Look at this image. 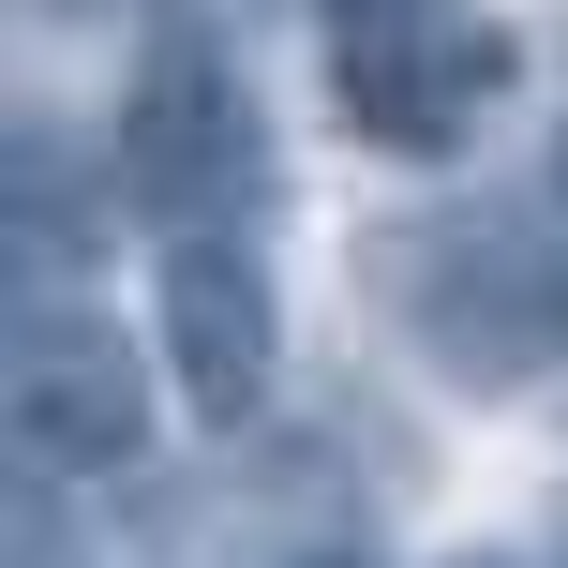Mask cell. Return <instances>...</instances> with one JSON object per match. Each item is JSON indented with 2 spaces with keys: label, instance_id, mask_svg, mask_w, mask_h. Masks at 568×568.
Listing matches in <instances>:
<instances>
[{
  "label": "cell",
  "instance_id": "5",
  "mask_svg": "<svg viewBox=\"0 0 568 568\" xmlns=\"http://www.w3.org/2000/svg\"><path fill=\"white\" fill-rule=\"evenodd\" d=\"M150 344H165L180 404L210 434H240L284 374V284L255 240H165V284H150Z\"/></svg>",
  "mask_w": 568,
  "mask_h": 568
},
{
  "label": "cell",
  "instance_id": "11",
  "mask_svg": "<svg viewBox=\"0 0 568 568\" xmlns=\"http://www.w3.org/2000/svg\"><path fill=\"white\" fill-rule=\"evenodd\" d=\"M554 210H568V135H554Z\"/></svg>",
  "mask_w": 568,
  "mask_h": 568
},
{
  "label": "cell",
  "instance_id": "8",
  "mask_svg": "<svg viewBox=\"0 0 568 568\" xmlns=\"http://www.w3.org/2000/svg\"><path fill=\"white\" fill-rule=\"evenodd\" d=\"M284 568H374V554L359 539H314V554H284Z\"/></svg>",
  "mask_w": 568,
  "mask_h": 568
},
{
  "label": "cell",
  "instance_id": "1",
  "mask_svg": "<svg viewBox=\"0 0 568 568\" xmlns=\"http://www.w3.org/2000/svg\"><path fill=\"white\" fill-rule=\"evenodd\" d=\"M389 300H404V344H419L449 389H479V404L568 374V225H539L524 195H479V210L404 225Z\"/></svg>",
  "mask_w": 568,
  "mask_h": 568
},
{
  "label": "cell",
  "instance_id": "10",
  "mask_svg": "<svg viewBox=\"0 0 568 568\" xmlns=\"http://www.w3.org/2000/svg\"><path fill=\"white\" fill-rule=\"evenodd\" d=\"M464 568H539V554H464Z\"/></svg>",
  "mask_w": 568,
  "mask_h": 568
},
{
  "label": "cell",
  "instance_id": "6",
  "mask_svg": "<svg viewBox=\"0 0 568 568\" xmlns=\"http://www.w3.org/2000/svg\"><path fill=\"white\" fill-rule=\"evenodd\" d=\"M75 150H60V120H16V284L30 300H60V255H75Z\"/></svg>",
  "mask_w": 568,
  "mask_h": 568
},
{
  "label": "cell",
  "instance_id": "2",
  "mask_svg": "<svg viewBox=\"0 0 568 568\" xmlns=\"http://www.w3.org/2000/svg\"><path fill=\"white\" fill-rule=\"evenodd\" d=\"M314 60H329L344 135L389 150V165H449V150L524 90V30L479 16V0H329Z\"/></svg>",
  "mask_w": 568,
  "mask_h": 568
},
{
  "label": "cell",
  "instance_id": "7",
  "mask_svg": "<svg viewBox=\"0 0 568 568\" xmlns=\"http://www.w3.org/2000/svg\"><path fill=\"white\" fill-rule=\"evenodd\" d=\"M16 568H75V539H60V494L16 479Z\"/></svg>",
  "mask_w": 568,
  "mask_h": 568
},
{
  "label": "cell",
  "instance_id": "4",
  "mask_svg": "<svg viewBox=\"0 0 568 568\" xmlns=\"http://www.w3.org/2000/svg\"><path fill=\"white\" fill-rule=\"evenodd\" d=\"M30 479H120L150 464V344L90 300H16V359H0Z\"/></svg>",
  "mask_w": 568,
  "mask_h": 568
},
{
  "label": "cell",
  "instance_id": "9",
  "mask_svg": "<svg viewBox=\"0 0 568 568\" xmlns=\"http://www.w3.org/2000/svg\"><path fill=\"white\" fill-rule=\"evenodd\" d=\"M30 16H120V0H30Z\"/></svg>",
  "mask_w": 568,
  "mask_h": 568
},
{
  "label": "cell",
  "instance_id": "3",
  "mask_svg": "<svg viewBox=\"0 0 568 568\" xmlns=\"http://www.w3.org/2000/svg\"><path fill=\"white\" fill-rule=\"evenodd\" d=\"M105 180L135 225L165 240H240L270 210V105L210 30H165L120 90V135H105Z\"/></svg>",
  "mask_w": 568,
  "mask_h": 568
}]
</instances>
